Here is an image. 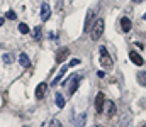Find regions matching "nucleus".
<instances>
[{"mask_svg":"<svg viewBox=\"0 0 146 127\" xmlns=\"http://www.w3.org/2000/svg\"><path fill=\"white\" fill-rule=\"evenodd\" d=\"M41 38H42V29L39 26H36L34 27V32H33V39L34 41H41Z\"/></svg>","mask_w":146,"mask_h":127,"instance_id":"obj_15","label":"nucleus"},{"mask_svg":"<svg viewBox=\"0 0 146 127\" xmlns=\"http://www.w3.org/2000/svg\"><path fill=\"white\" fill-rule=\"evenodd\" d=\"M2 59H3V63H7V64H10V63H14V56H12L10 53H5V54L2 56Z\"/></svg>","mask_w":146,"mask_h":127,"instance_id":"obj_18","label":"nucleus"},{"mask_svg":"<svg viewBox=\"0 0 146 127\" xmlns=\"http://www.w3.org/2000/svg\"><path fill=\"white\" fill-rule=\"evenodd\" d=\"M54 102H56V105H58L60 109H63V107H65V97H63L61 93H56V98H54Z\"/></svg>","mask_w":146,"mask_h":127,"instance_id":"obj_16","label":"nucleus"},{"mask_svg":"<svg viewBox=\"0 0 146 127\" xmlns=\"http://www.w3.org/2000/svg\"><path fill=\"white\" fill-rule=\"evenodd\" d=\"M76 64H80V59H72L70 61V66H76Z\"/></svg>","mask_w":146,"mask_h":127,"instance_id":"obj_23","label":"nucleus"},{"mask_svg":"<svg viewBox=\"0 0 146 127\" xmlns=\"http://www.w3.org/2000/svg\"><path fill=\"white\" fill-rule=\"evenodd\" d=\"M49 17H51V7L44 2V3L41 5V19L46 22V20H49Z\"/></svg>","mask_w":146,"mask_h":127,"instance_id":"obj_5","label":"nucleus"},{"mask_svg":"<svg viewBox=\"0 0 146 127\" xmlns=\"http://www.w3.org/2000/svg\"><path fill=\"white\" fill-rule=\"evenodd\" d=\"M145 20H146V14H145Z\"/></svg>","mask_w":146,"mask_h":127,"instance_id":"obj_28","label":"nucleus"},{"mask_svg":"<svg viewBox=\"0 0 146 127\" xmlns=\"http://www.w3.org/2000/svg\"><path fill=\"white\" fill-rule=\"evenodd\" d=\"M19 31H21L22 34H27V32H29V27H27V24L21 22V24H19Z\"/></svg>","mask_w":146,"mask_h":127,"instance_id":"obj_19","label":"nucleus"},{"mask_svg":"<svg viewBox=\"0 0 146 127\" xmlns=\"http://www.w3.org/2000/svg\"><path fill=\"white\" fill-rule=\"evenodd\" d=\"M46 91H48V85L46 83H39L36 88V98L37 100H42L46 97Z\"/></svg>","mask_w":146,"mask_h":127,"instance_id":"obj_6","label":"nucleus"},{"mask_svg":"<svg viewBox=\"0 0 146 127\" xmlns=\"http://www.w3.org/2000/svg\"><path fill=\"white\" fill-rule=\"evenodd\" d=\"M19 64H21L22 68H29V66H31V59H29V56H27L26 53H21V54H19Z\"/></svg>","mask_w":146,"mask_h":127,"instance_id":"obj_10","label":"nucleus"},{"mask_svg":"<svg viewBox=\"0 0 146 127\" xmlns=\"http://www.w3.org/2000/svg\"><path fill=\"white\" fill-rule=\"evenodd\" d=\"M134 2H143V0H134Z\"/></svg>","mask_w":146,"mask_h":127,"instance_id":"obj_27","label":"nucleus"},{"mask_svg":"<svg viewBox=\"0 0 146 127\" xmlns=\"http://www.w3.org/2000/svg\"><path fill=\"white\" fill-rule=\"evenodd\" d=\"M104 20L102 19H99V20H95V24L92 26V29H90V38H92V41H99L100 39V36L104 34Z\"/></svg>","mask_w":146,"mask_h":127,"instance_id":"obj_1","label":"nucleus"},{"mask_svg":"<svg viewBox=\"0 0 146 127\" xmlns=\"http://www.w3.org/2000/svg\"><path fill=\"white\" fill-rule=\"evenodd\" d=\"M94 17H95V10H88L87 12V17H85V32L88 31V29H92V20H94Z\"/></svg>","mask_w":146,"mask_h":127,"instance_id":"obj_7","label":"nucleus"},{"mask_svg":"<svg viewBox=\"0 0 146 127\" xmlns=\"http://www.w3.org/2000/svg\"><path fill=\"white\" fill-rule=\"evenodd\" d=\"M99 53H100V66H104V68H110V66L114 64V61H112L110 54L107 53V49H106L104 46H100Z\"/></svg>","mask_w":146,"mask_h":127,"instance_id":"obj_2","label":"nucleus"},{"mask_svg":"<svg viewBox=\"0 0 146 127\" xmlns=\"http://www.w3.org/2000/svg\"><path fill=\"white\" fill-rule=\"evenodd\" d=\"M68 54H70V49H68V47H61V49L56 53V61H58V63H63V61L68 58Z\"/></svg>","mask_w":146,"mask_h":127,"instance_id":"obj_8","label":"nucleus"},{"mask_svg":"<svg viewBox=\"0 0 146 127\" xmlns=\"http://www.w3.org/2000/svg\"><path fill=\"white\" fill-rule=\"evenodd\" d=\"M131 27H133V22H131L127 17H122V19H121V29H122L124 32H129Z\"/></svg>","mask_w":146,"mask_h":127,"instance_id":"obj_13","label":"nucleus"},{"mask_svg":"<svg viewBox=\"0 0 146 127\" xmlns=\"http://www.w3.org/2000/svg\"><path fill=\"white\" fill-rule=\"evenodd\" d=\"M5 15H7V19H10V20H15V17H17V15H15V12H14V10H9V12H7V14H5Z\"/></svg>","mask_w":146,"mask_h":127,"instance_id":"obj_21","label":"nucleus"},{"mask_svg":"<svg viewBox=\"0 0 146 127\" xmlns=\"http://www.w3.org/2000/svg\"><path fill=\"white\" fill-rule=\"evenodd\" d=\"M97 76L99 78H104V71H97Z\"/></svg>","mask_w":146,"mask_h":127,"instance_id":"obj_24","label":"nucleus"},{"mask_svg":"<svg viewBox=\"0 0 146 127\" xmlns=\"http://www.w3.org/2000/svg\"><path fill=\"white\" fill-rule=\"evenodd\" d=\"M70 82H72V85H70V95H73L75 91H76V88H78V85H80V75H75V76H72L70 78Z\"/></svg>","mask_w":146,"mask_h":127,"instance_id":"obj_9","label":"nucleus"},{"mask_svg":"<svg viewBox=\"0 0 146 127\" xmlns=\"http://www.w3.org/2000/svg\"><path fill=\"white\" fill-rule=\"evenodd\" d=\"M141 127H146V124H141Z\"/></svg>","mask_w":146,"mask_h":127,"instance_id":"obj_26","label":"nucleus"},{"mask_svg":"<svg viewBox=\"0 0 146 127\" xmlns=\"http://www.w3.org/2000/svg\"><path fill=\"white\" fill-rule=\"evenodd\" d=\"M49 127H63V126H61V122H60L58 119H53V120L49 122Z\"/></svg>","mask_w":146,"mask_h":127,"instance_id":"obj_20","label":"nucleus"},{"mask_svg":"<svg viewBox=\"0 0 146 127\" xmlns=\"http://www.w3.org/2000/svg\"><path fill=\"white\" fill-rule=\"evenodd\" d=\"M138 82H139V85L146 86V71H139L138 73Z\"/></svg>","mask_w":146,"mask_h":127,"instance_id":"obj_17","label":"nucleus"},{"mask_svg":"<svg viewBox=\"0 0 146 127\" xmlns=\"http://www.w3.org/2000/svg\"><path fill=\"white\" fill-rule=\"evenodd\" d=\"M73 122H75V127H83L85 126V122H87V112H82Z\"/></svg>","mask_w":146,"mask_h":127,"instance_id":"obj_12","label":"nucleus"},{"mask_svg":"<svg viewBox=\"0 0 146 127\" xmlns=\"http://www.w3.org/2000/svg\"><path fill=\"white\" fill-rule=\"evenodd\" d=\"M104 102H106V100H104V93H100V91H99V93H97V98H95V110H97L99 114L102 112Z\"/></svg>","mask_w":146,"mask_h":127,"instance_id":"obj_11","label":"nucleus"},{"mask_svg":"<svg viewBox=\"0 0 146 127\" xmlns=\"http://www.w3.org/2000/svg\"><path fill=\"white\" fill-rule=\"evenodd\" d=\"M66 70H68V68H66V66H65V68H61V70H60V73H58V75H56V78H54V80H53V82H51V85H53V86H56V85L60 83V82H61V78H63V76H65V73H66Z\"/></svg>","mask_w":146,"mask_h":127,"instance_id":"obj_14","label":"nucleus"},{"mask_svg":"<svg viewBox=\"0 0 146 127\" xmlns=\"http://www.w3.org/2000/svg\"><path fill=\"white\" fill-rule=\"evenodd\" d=\"M2 26H3V19H0V27H2Z\"/></svg>","mask_w":146,"mask_h":127,"instance_id":"obj_25","label":"nucleus"},{"mask_svg":"<svg viewBox=\"0 0 146 127\" xmlns=\"http://www.w3.org/2000/svg\"><path fill=\"white\" fill-rule=\"evenodd\" d=\"M63 7H65V0H56V9L63 10Z\"/></svg>","mask_w":146,"mask_h":127,"instance_id":"obj_22","label":"nucleus"},{"mask_svg":"<svg viewBox=\"0 0 146 127\" xmlns=\"http://www.w3.org/2000/svg\"><path fill=\"white\" fill-rule=\"evenodd\" d=\"M129 59H131V61H133L136 66H143V64H145V59H143V56H141V54H138L136 51H131V53H129Z\"/></svg>","mask_w":146,"mask_h":127,"instance_id":"obj_4","label":"nucleus"},{"mask_svg":"<svg viewBox=\"0 0 146 127\" xmlns=\"http://www.w3.org/2000/svg\"><path fill=\"white\" fill-rule=\"evenodd\" d=\"M102 112L107 115V117H112L115 114V103L112 100H106L104 102V107H102Z\"/></svg>","mask_w":146,"mask_h":127,"instance_id":"obj_3","label":"nucleus"}]
</instances>
